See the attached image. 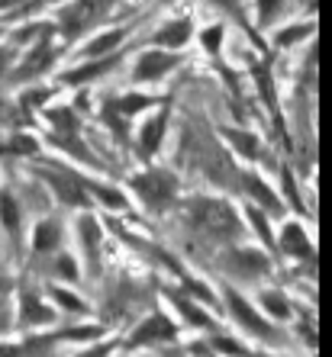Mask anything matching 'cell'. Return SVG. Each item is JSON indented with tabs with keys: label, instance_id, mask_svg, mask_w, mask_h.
<instances>
[{
	"label": "cell",
	"instance_id": "f546056e",
	"mask_svg": "<svg viewBox=\"0 0 332 357\" xmlns=\"http://www.w3.org/2000/svg\"><path fill=\"white\" fill-rule=\"evenodd\" d=\"M110 354V348L103 344V348H94V351H87V354H81V357H107Z\"/></svg>",
	"mask_w": 332,
	"mask_h": 357
},
{
	"label": "cell",
	"instance_id": "9a60e30c",
	"mask_svg": "<svg viewBox=\"0 0 332 357\" xmlns=\"http://www.w3.org/2000/svg\"><path fill=\"white\" fill-rule=\"evenodd\" d=\"M226 135H229V142L239 149V155H245V158H255V155H258V139H255V135L236 132V129H226Z\"/></svg>",
	"mask_w": 332,
	"mask_h": 357
},
{
	"label": "cell",
	"instance_id": "cb8c5ba5",
	"mask_svg": "<svg viewBox=\"0 0 332 357\" xmlns=\"http://www.w3.org/2000/svg\"><path fill=\"white\" fill-rule=\"evenodd\" d=\"M91 190L97 193V197L103 199V203H107V206H113V209H120V206H123V197H120V193L107 190V187H91Z\"/></svg>",
	"mask_w": 332,
	"mask_h": 357
},
{
	"label": "cell",
	"instance_id": "7a4b0ae2",
	"mask_svg": "<svg viewBox=\"0 0 332 357\" xmlns=\"http://www.w3.org/2000/svg\"><path fill=\"white\" fill-rule=\"evenodd\" d=\"M133 187L139 190V197L145 199V203H152L155 209H165L168 203H171V197H175L178 183L171 181L168 174H161V171H152V174H139L133 181Z\"/></svg>",
	"mask_w": 332,
	"mask_h": 357
},
{
	"label": "cell",
	"instance_id": "3957f363",
	"mask_svg": "<svg viewBox=\"0 0 332 357\" xmlns=\"http://www.w3.org/2000/svg\"><path fill=\"white\" fill-rule=\"evenodd\" d=\"M103 7H107V0H78L75 7H68L65 13H62V23H65V36H78L84 26H91Z\"/></svg>",
	"mask_w": 332,
	"mask_h": 357
},
{
	"label": "cell",
	"instance_id": "6da1fadb",
	"mask_svg": "<svg viewBox=\"0 0 332 357\" xmlns=\"http://www.w3.org/2000/svg\"><path fill=\"white\" fill-rule=\"evenodd\" d=\"M194 222L200 229H207L210 235H229L233 238L239 232V219L233 216V209L223 206V203H213V199H203L194 206Z\"/></svg>",
	"mask_w": 332,
	"mask_h": 357
},
{
	"label": "cell",
	"instance_id": "52a82bcc",
	"mask_svg": "<svg viewBox=\"0 0 332 357\" xmlns=\"http://www.w3.org/2000/svg\"><path fill=\"white\" fill-rule=\"evenodd\" d=\"M191 39V23L187 20H178V23H168L161 33L155 36L158 45H171V49H178V45H184V42Z\"/></svg>",
	"mask_w": 332,
	"mask_h": 357
},
{
	"label": "cell",
	"instance_id": "4dcf8cb0",
	"mask_svg": "<svg viewBox=\"0 0 332 357\" xmlns=\"http://www.w3.org/2000/svg\"><path fill=\"white\" fill-rule=\"evenodd\" d=\"M7 65H10V52H7V49H0V71H3Z\"/></svg>",
	"mask_w": 332,
	"mask_h": 357
},
{
	"label": "cell",
	"instance_id": "484cf974",
	"mask_svg": "<svg viewBox=\"0 0 332 357\" xmlns=\"http://www.w3.org/2000/svg\"><path fill=\"white\" fill-rule=\"evenodd\" d=\"M219 39H223V26H213V29L203 36V42H207L210 52H219Z\"/></svg>",
	"mask_w": 332,
	"mask_h": 357
},
{
	"label": "cell",
	"instance_id": "277c9868",
	"mask_svg": "<svg viewBox=\"0 0 332 357\" xmlns=\"http://www.w3.org/2000/svg\"><path fill=\"white\" fill-rule=\"evenodd\" d=\"M178 65L175 55H165V52H145L142 61L136 65V81H158V77L171 71Z\"/></svg>",
	"mask_w": 332,
	"mask_h": 357
},
{
	"label": "cell",
	"instance_id": "30bf717a",
	"mask_svg": "<svg viewBox=\"0 0 332 357\" xmlns=\"http://www.w3.org/2000/svg\"><path fill=\"white\" fill-rule=\"evenodd\" d=\"M245 190H249L252 197H255V199H258V203H261V206H265V209H281V199H277L271 190H268V187H265V181H261V177H245Z\"/></svg>",
	"mask_w": 332,
	"mask_h": 357
},
{
	"label": "cell",
	"instance_id": "2e32d148",
	"mask_svg": "<svg viewBox=\"0 0 332 357\" xmlns=\"http://www.w3.org/2000/svg\"><path fill=\"white\" fill-rule=\"evenodd\" d=\"M120 39H123V33H120V29H117V33H103V36H97V39H94L91 45L84 49V55H103V52H110Z\"/></svg>",
	"mask_w": 332,
	"mask_h": 357
},
{
	"label": "cell",
	"instance_id": "7c38bea8",
	"mask_svg": "<svg viewBox=\"0 0 332 357\" xmlns=\"http://www.w3.org/2000/svg\"><path fill=\"white\" fill-rule=\"evenodd\" d=\"M52 319V309H45L39 299L26 296L23 299V325H39V322H49Z\"/></svg>",
	"mask_w": 332,
	"mask_h": 357
},
{
	"label": "cell",
	"instance_id": "5bb4252c",
	"mask_svg": "<svg viewBox=\"0 0 332 357\" xmlns=\"http://www.w3.org/2000/svg\"><path fill=\"white\" fill-rule=\"evenodd\" d=\"M0 219H3V225H7L10 232L20 229V206L10 193H0Z\"/></svg>",
	"mask_w": 332,
	"mask_h": 357
},
{
	"label": "cell",
	"instance_id": "9c48e42d",
	"mask_svg": "<svg viewBox=\"0 0 332 357\" xmlns=\"http://www.w3.org/2000/svg\"><path fill=\"white\" fill-rule=\"evenodd\" d=\"M165 113H158L155 119H149L145 123V129H142V149L145 151H155L158 145H161V135H165Z\"/></svg>",
	"mask_w": 332,
	"mask_h": 357
},
{
	"label": "cell",
	"instance_id": "44dd1931",
	"mask_svg": "<svg viewBox=\"0 0 332 357\" xmlns=\"http://www.w3.org/2000/svg\"><path fill=\"white\" fill-rule=\"evenodd\" d=\"M52 183H55V187H59V193L65 199H71V203H84V197H81V190H78V187H71V183H65L62 181V177H49Z\"/></svg>",
	"mask_w": 332,
	"mask_h": 357
},
{
	"label": "cell",
	"instance_id": "e0dca14e",
	"mask_svg": "<svg viewBox=\"0 0 332 357\" xmlns=\"http://www.w3.org/2000/svg\"><path fill=\"white\" fill-rule=\"evenodd\" d=\"M261 306H265L271 316H277V319H287V316H291V309H287V299L277 296V293H265V296H261Z\"/></svg>",
	"mask_w": 332,
	"mask_h": 357
},
{
	"label": "cell",
	"instance_id": "8fae6325",
	"mask_svg": "<svg viewBox=\"0 0 332 357\" xmlns=\"http://www.w3.org/2000/svg\"><path fill=\"white\" fill-rule=\"evenodd\" d=\"M110 68H113V59H107V61H94V65H87V68H78V71H68V75H65V81H68V84H84V81H91V77L107 75Z\"/></svg>",
	"mask_w": 332,
	"mask_h": 357
},
{
	"label": "cell",
	"instance_id": "d6a6232c",
	"mask_svg": "<svg viewBox=\"0 0 332 357\" xmlns=\"http://www.w3.org/2000/svg\"><path fill=\"white\" fill-rule=\"evenodd\" d=\"M3 328H7V316H3V312H0V332H3Z\"/></svg>",
	"mask_w": 332,
	"mask_h": 357
},
{
	"label": "cell",
	"instance_id": "ba28073f",
	"mask_svg": "<svg viewBox=\"0 0 332 357\" xmlns=\"http://www.w3.org/2000/svg\"><path fill=\"white\" fill-rule=\"evenodd\" d=\"M281 248L294 251V255H300V258H313V251H310V245H307V238H303V229H300V225H287V229H284Z\"/></svg>",
	"mask_w": 332,
	"mask_h": 357
},
{
	"label": "cell",
	"instance_id": "ffe728a7",
	"mask_svg": "<svg viewBox=\"0 0 332 357\" xmlns=\"http://www.w3.org/2000/svg\"><path fill=\"white\" fill-rule=\"evenodd\" d=\"M175 303H178V309H181V312H184L187 319H191L194 325H210V319L203 316V312H200V309L194 306V303H187V299H178V296H175Z\"/></svg>",
	"mask_w": 332,
	"mask_h": 357
},
{
	"label": "cell",
	"instance_id": "1f68e13d",
	"mask_svg": "<svg viewBox=\"0 0 332 357\" xmlns=\"http://www.w3.org/2000/svg\"><path fill=\"white\" fill-rule=\"evenodd\" d=\"M216 3H219V7H233L236 10V0H216Z\"/></svg>",
	"mask_w": 332,
	"mask_h": 357
},
{
	"label": "cell",
	"instance_id": "d4e9b609",
	"mask_svg": "<svg viewBox=\"0 0 332 357\" xmlns=\"http://www.w3.org/2000/svg\"><path fill=\"white\" fill-rule=\"evenodd\" d=\"M249 219H252V225H255V229H258V235H261V238H265L268 245H271V232H268V222H265V216H261L258 209H249Z\"/></svg>",
	"mask_w": 332,
	"mask_h": 357
},
{
	"label": "cell",
	"instance_id": "5b68a950",
	"mask_svg": "<svg viewBox=\"0 0 332 357\" xmlns=\"http://www.w3.org/2000/svg\"><path fill=\"white\" fill-rule=\"evenodd\" d=\"M175 335V325L168 322L165 316H152L145 325H139L133 335V344H149V341H161Z\"/></svg>",
	"mask_w": 332,
	"mask_h": 357
},
{
	"label": "cell",
	"instance_id": "d6986e66",
	"mask_svg": "<svg viewBox=\"0 0 332 357\" xmlns=\"http://www.w3.org/2000/svg\"><path fill=\"white\" fill-rule=\"evenodd\" d=\"M149 103H155V100L133 93V97H123V100H120V113H126V116H129V113H139V109H145Z\"/></svg>",
	"mask_w": 332,
	"mask_h": 357
},
{
	"label": "cell",
	"instance_id": "8992f818",
	"mask_svg": "<svg viewBox=\"0 0 332 357\" xmlns=\"http://www.w3.org/2000/svg\"><path fill=\"white\" fill-rule=\"evenodd\" d=\"M229 303H233V312H236V319H242V325H245V328H252V332H258V335H271V328H268L265 322H261V319L255 316V312H252L249 309V303H242L239 296H236V293H229Z\"/></svg>",
	"mask_w": 332,
	"mask_h": 357
},
{
	"label": "cell",
	"instance_id": "4316f807",
	"mask_svg": "<svg viewBox=\"0 0 332 357\" xmlns=\"http://www.w3.org/2000/svg\"><path fill=\"white\" fill-rule=\"evenodd\" d=\"M307 33H310V26H297V29H291V33L277 36V42H281V45H291V42H297L300 36H307Z\"/></svg>",
	"mask_w": 332,
	"mask_h": 357
},
{
	"label": "cell",
	"instance_id": "4fadbf2b",
	"mask_svg": "<svg viewBox=\"0 0 332 357\" xmlns=\"http://www.w3.org/2000/svg\"><path fill=\"white\" fill-rule=\"evenodd\" d=\"M55 245H59V225L55 222L36 225V251H52Z\"/></svg>",
	"mask_w": 332,
	"mask_h": 357
},
{
	"label": "cell",
	"instance_id": "7402d4cb",
	"mask_svg": "<svg viewBox=\"0 0 332 357\" xmlns=\"http://www.w3.org/2000/svg\"><path fill=\"white\" fill-rule=\"evenodd\" d=\"M281 7H284V0H258V17H261V23L274 20V13Z\"/></svg>",
	"mask_w": 332,
	"mask_h": 357
},
{
	"label": "cell",
	"instance_id": "83f0119b",
	"mask_svg": "<svg viewBox=\"0 0 332 357\" xmlns=\"http://www.w3.org/2000/svg\"><path fill=\"white\" fill-rule=\"evenodd\" d=\"M59 271H62V274H65V277H75V274H78V267L71 264V261H68V258H62V261H59Z\"/></svg>",
	"mask_w": 332,
	"mask_h": 357
},
{
	"label": "cell",
	"instance_id": "f1b7e54d",
	"mask_svg": "<svg viewBox=\"0 0 332 357\" xmlns=\"http://www.w3.org/2000/svg\"><path fill=\"white\" fill-rule=\"evenodd\" d=\"M0 357H20V348H13V344H0Z\"/></svg>",
	"mask_w": 332,
	"mask_h": 357
},
{
	"label": "cell",
	"instance_id": "603a6c76",
	"mask_svg": "<svg viewBox=\"0 0 332 357\" xmlns=\"http://www.w3.org/2000/svg\"><path fill=\"white\" fill-rule=\"evenodd\" d=\"M52 296L59 299L65 309H71V312H84V303L78 296H71V293H65V290H52Z\"/></svg>",
	"mask_w": 332,
	"mask_h": 357
},
{
	"label": "cell",
	"instance_id": "ac0fdd59",
	"mask_svg": "<svg viewBox=\"0 0 332 357\" xmlns=\"http://www.w3.org/2000/svg\"><path fill=\"white\" fill-rule=\"evenodd\" d=\"M45 61H49V42H42L39 49H33L29 61L23 65V71H26V75H33V71H42V68H45Z\"/></svg>",
	"mask_w": 332,
	"mask_h": 357
}]
</instances>
